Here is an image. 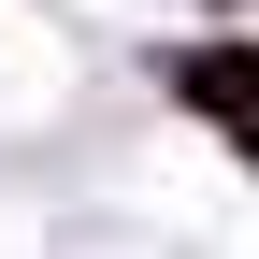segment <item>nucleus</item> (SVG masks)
I'll use <instances>...</instances> for the list:
<instances>
[{
    "label": "nucleus",
    "mask_w": 259,
    "mask_h": 259,
    "mask_svg": "<svg viewBox=\"0 0 259 259\" xmlns=\"http://www.w3.org/2000/svg\"><path fill=\"white\" fill-rule=\"evenodd\" d=\"M173 101H187V115L259 130V44H187V58H173Z\"/></svg>",
    "instance_id": "f257e3e1"
}]
</instances>
